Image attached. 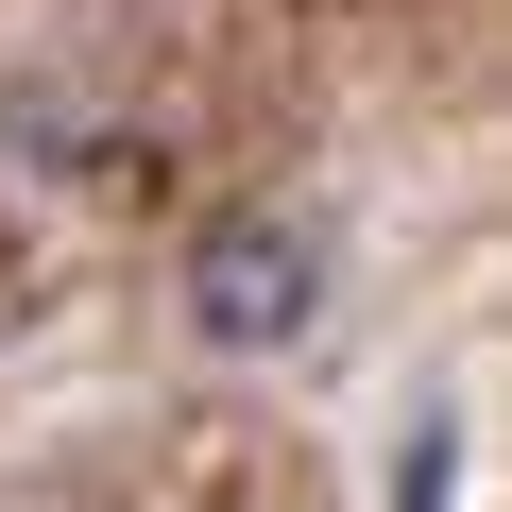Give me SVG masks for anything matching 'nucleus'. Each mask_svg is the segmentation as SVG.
Instances as JSON below:
<instances>
[{
    "label": "nucleus",
    "instance_id": "obj_1",
    "mask_svg": "<svg viewBox=\"0 0 512 512\" xmlns=\"http://www.w3.org/2000/svg\"><path fill=\"white\" fill-rule=\"evenodd\" d=\"M171 291H188V342H205V359H308L325 308H342V256H325L308 205H222Z\"/></svg>",
    "mask_w": 512,
    "mask_h": 512
}]
</instances>
